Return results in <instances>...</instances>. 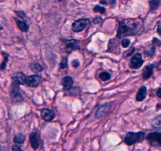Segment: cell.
Returning a JSON list of instances; mask_svg holds the SVG:
<instances>
[{
	"instance_id": "cell-23",
	"label": "cell",
	"mask_w": 161,
	"mask_h": 151,
	"mask_svg": "<svg viewBox=\"0 0 161 151\" xmlns=\"http://www.w3.org/2000/svg\"><path fill=\"white\" fill-rule=\"evenodd\" d=\"M33 70L36 72H39L42 70V68L39 63H35V64H33Z\"/></svg>"
},
{
	"instance_id": "cell-18",
	"label": "cell",
	"mask_w": 161,
	"mask_h": 151,
	"mask_svg": "<svg viewBox=\"0 0 161 151\" xmlns=\"http://www.w3.org/2000/svg\"><path fill=\"white\" fill-rule=\"evenodd\" d=\"M149 6H150L151 10H156L159 7V6H160V0H151L149 2Z\"/></svg>"
},
{
	"instance_id": "cell-11",
	"label": "cell",
	"mask_w": 161,
	"mask_h": 151,
	"mask_svg": "<svg viewBox=\"0 0 161 151\" xmlns=\"http://www.w3.org/2000/svg\"><path fill=\"white\" fill-rule=\"evenodd\" d=\"M27 76L22 72H17L13 77V81L17 84H25L26 83Z\"/></svg>"
},
{
	"instance_id": "cell-10",
	"label": "cell",
	"mask_w": 161,
	"mask_h": 151,
	"mask_svg": "<svg viewBox=\"0 0 161 151\" xmlns=\"http://www.w3.org/2000/svg\"><path fill=\"white\" fill-rule=\"evenodd\" d=\"M41 116H42V118L44 120L50 122L55 117V113L53 110L48 109H44L41 111Z\"/></svg>"
},
{
	"instance_id": "cell-15",
	"label": "cell",
	"mask_w": 161,
	"mask_h": 151,
	"mask_svg": "<svg viewBox=\"0 0 161 151\" xmlns=\"http://www.w3.org/2000/svg\"><path fill=\"white\" fill-rule=\"evenodd\" d=\"M66 47H67L68 49H70V50H76V49L79 50L80 49V44H79V42L77 40L72 39V40H69V42H67Z\"/></svg>"
},
{
	"instance_id": "cell-19",
	"label": "cell",
	"mask_w": 161,
	"mask_h": 151,
	"mask_svg": "<svg viewBox=\"0 0 161 151\" xmlns=\"http://www.w3.org/2000/svg\"><path fill=\"white\" fill-rule=\"evenodd\" d=\"M99 77H100V79H102V80H104V81H106V80H110V78H111V75H110L108 72H102V73H100Z\"/></svg>"
},
{
	"instance_id": "cell-28",
	"label": "cell",
	"mask_w": 161,
	"mask_h": 151,
	"mask_svg": "<svg viewBox=\"0 0 161 151\" xmlns=\"http://www.w3.org/2000/svg\"><path fill=\"white\" fill-rule=\"evenodd\" d=\"M134 50H135V48H132V49H130V50H129V51H128V53H127V54H126L125 56H130V55L132 53H133V52H134Z\"/></svg>"
},
{
	"instance_id": "cell-31",
	"label": "cell",
	"mask_w": 161,
	"mask_h": 151,
	"mask_svg": "<svg viewBox=\"0 0 161 151\" xmlns=\"http://www.w3.org/2000/svg\"><path fill=\"white\" fill-rule=\"evenodd\" d=\"M109 3L110 5H111L112 6H113L115 5V3H116V0H109Z\"/></svg>"
},
{
	"instance_id": "cell-2",
	"label": "cell",
	"mask_w": 161,
	"mask_h": 151,
	"mask_svg": "<svg viewBox=\"0 0 161 151\" xmlns=\"http://www.w3.org/2000/svg\"><path fill=\"white\" fill-rule=\"evenodd\" d=\"M145 138V133L142 131L139 132H128L124 138V143L128 146L140 143Z\"/></svg>"
},
{
	"instance_id": "cell-7",
	"label": "cell",
	"mask_w": 161,
	"mask_h": 151,
	"mask_svg": "<svg viewBox=\"0 0 161 151\" xmlns=\"http://www.w3.org/2000/svg\"><path fill=\"white\" fill-rule=\"evenodd\" d=\"M147 139L153 146H161V133L160 132H153L147 135Z\"/></svg>"
},
{
	"instance_id": "cell-6",
	"label": "cell",
	"mask_w": 161,
	"mask_h": 151,
	"mask_svg": "<svg viewBox=\"0 0 161 151\" xmlns=\"http://www.w3.org/2000/svg\"><path fill=\"white\" fill-rule=\"evenodd\" d=\"M144 63V61L142 59L141 53H136L134 57H132L131 60H130V67L131 69H139Z\"/></svg>"
},
{
	"instance_id": "cell-32",
	"label": "cell",
	"mask_w": 161,
	"mask_h": 151,
	"mask_svg": "<svg viewBox=\"0 0 161 151\" xmlns=\"http://www.w3.org/2000/svg\"><path fill=\"white\" fill-rule=\"evenodd\" d=\"M157 32H158V34L161 36V26L158 27V29H157Z\"/></svg>"
},
{
	"instance_id": "cell-9",
	"label": "cell",
	"mask_w": 161,
	"mask_h": 151,
	"mask_svg": "<svg viewBox=\"0 0 161 151\" xmlns=\"http://www.w3.org/2000/svg\"><path fill=\"white\" fill-rule=\"evenodd\" d=\"M30 143L34 149H36L39 146V133L36 131H33L30 135Z\"/></svg>"
},
{
	"instance_id": "cell-12",
	"label": "cell",
	"mask_w": 161,
	"mask_h": 151,
	"mask_svg": "<svg viewBox=\"0 0 161 151\" xmlns=\"http://www.w3.org/2000/svg\"><path fill=\"white\" fill-rule=\"evenodd\" d=\"M61 83H62L64 90H70L72 87V85H73V80H72V77L68 76L64 77L62 79Z\"/></svg>"
},
{
	"instance_id": "cell-22",
	"label": "cell",
	"mask_w": 161,
	"mask_h": 151,
	"mask_svg": "<svg viewBox=\"0 0 161 151\" xmlns=\"http://www.w3.org/2000/svg\"><path fill=\"white\" fill-rule=\"evenodd\" d=\"M121 44H122L123 47H124V48H127V47H128L129 45L130 44V39L124 38V39H123V40L121 41Z\"/></svg>"
},
{
	"instance_id": "cell-1",
	"label": "cell",
	"mask_w": 161,
	"mask_h": 151,
	"mask_svg": "<svg viewBox=\"0 0 161 151\" xmlns=\"http://www.w3.org/2000/svg\"><path fill=\"white\" fill-rule=\"evenodd\" d=\"M136 26L137 25H135L132 27H129L124 21H120L119 23V27H118L117 37L119 39H121V38H124L126 36H134L138 32Z\"/></svg>"
},
{
	"instance_id": "cell-21",
	"label": "cell",
	"mask_w": 161,
	"mask_h": 151,
	"mask_svg": "<svg viewBox=\"0 0 161 151\" xmlns=\"http://www.w3.org/2000/svg\"><path fill=\"white\" fill-rule=\"evenodd\" d=\"M94 12H97V13H101V14H105V9L102 6H95L94 8Z\"/></svg>"
},
{
	"instance_id": "cell-16",
	"label": "cell",
	"mask_w": 161,
	"mask_h": 151,
	"mask_svg": "<svg viewBox=\"0 0 161 151\" xmlns=\"http://www.w3.org/2000/svg\"><path fill=\"white\" fill-rule=\"evenodd\" d=\"M17 26H18V28H20L22 31H24V32H26V31H28V28H28V25H27L26 22L17 20Z\"/></svg>"
},
{
	"instance_id": "cell-29",
	"label": "cell",
	"mask_w": 161,
	"mask_h": 151,
	"mask_svg": "<svg viewBox=\"0 0 161 151\" xmlns=\"http://www.w3.org/2000/svg\"><path fill=\"white\" fill-rule=\"evenodd\" d=\"M13 150H21V149H20V147H19V146H14V147H13Z\"/></svg>"
},
{
	"instance_id": "cell-25",
	"label": "cell",
	"mask_w": 161,
	"mask_h": 151,
	"mask_svg": "<svg viewBox=\"0 0 161 151\" xmlns=\"http://www.w3.org/2000/svg\"><path fill=\"white\" fill-rule=\"evenodd\" d=\"M7 61H8V56H7V55H6V56L5 57L4 61H3V63H2L1 66H0V69H1L2 70H4V69H6V63H7Z\"/></svg>"
},
{
	"instance_id": "cell-3",
	"label": "cell",
	"mask_w": 161,
	"mask_h": 151,
	"mask_svg": "<svg viewBox=\"0 0 161 151\" xmlns=\"http://www.w3.org/2000/svg\"><path fill=\"white\" fill-rule=\"evenodd\" d=\"M90 25V20L87 18H82L80 20H77L76 21L72 24V30L75 32H80L82 31L85 28Z\"/></svg>"
},
{
	"instance_id": "cell-8",
	"label": "cell",
	"mask_w": 161,
	"mask_h": 151,
	"mask_svg": "<svg viewBox=\"0 0 161 151\" xmlns=\"http://www.w3.org/2000/svg\"><path fill=\"white\" fill-rule=\"evenodd\" d=\"M41 82V76L39 75H32L27 76L26 84L30 87H37Z\"/></svg>"
},
{
	"instance_id": "cell-30",
	"label": "cell",
	"mask_w": 161,
	"mask_h": 151,
	"mask_svg": "<svg viewBox=\"0 0 161 151\" xmlns=\"http://www.w3.org/2000/svg\"><path fill=\"white\" fill-rule=\"evenodd\" d=\"M157 96H158V97L161 98V87H160V88H159V89L157 90Z\"/></svg>"
},
{
	"instance_id": "cell-24",
	"label": "cell",
	"mask_w": 161,
	"mask_h": 151,
	"mask_svg": "<svg viewBox=\"0 0 161 151\" xmlns=\"http://www.w3.org/2000/svg\"><path fill=\"white\" fill-rule=\"evenodd\" d=\"M155 50H156L155 47H150V49H149V50H146V53L147 55H149V56H153V55L155 53Z\"/></svg>"
},
{
	"instance_id": "cell-27",
	"label": "cell",
	"mask_w": 161,
	"mask_h": 151,
	"mask_svg": "<svg viewBox=\"0 0 161 151\" xmlns=\"http://www.w3.org/2000/svg\"><path fill=\"white\" fill-rule=\"evenodd\" d=\"M17 15L20 16V17H25V12H23V11H17Z\"/></svg>"
},
{
	"instance_id": "cell-13",
	"label": "cell",
	"mask_w": 161,
	"mask_h": 151,
	"mask_svg": "<svg viewBox=\"0 0 161 151\" xmlns=\"http://www.w3.org/2000/svg\"><path fill=\"white\" fill-rule=\"evenodd\" d=\"M146 93H147V89L145 86H142L138 90V93L136 95V101L137 102H142L144 100L146 97Z\"/></svg>"
},
{
	"instance_id": "cell-17",
	"label": "cell",
	"mask_w": 161,
	"mask_h": 151,
	"mask_svg": "<svg viewBox=\"0 0 161 151\" xmlns=\"http://www.w3.org/2000/svg\"><path fill=\"white\" fill-rule=\"evenodd\" d=\"M25 136L23 135V134H18V135H16L15 137H14V143H17V144H22V143H24V142H25Z\"/></svg>"
},
{
	"instance_id": "cell-5",
	"label": "cell",
	"mask_w": 161,
	"mask_h": 151,
	"mask_svg": "<svg viewBox=\"0 0 161 151\" xmlns=\"http://www.w3.org/2000/svg\"><path fill=\"white\" fill-rule=\"evenodd\" d=\"M11 98L13 102L15 103H19L23 101V97L21 95L20 89H19V84L16 83H13L12 89H11Z\"/></svg>"
},
{
	"instance_id": "cell-20",
	"label": "cell",
	"mask_w": 161,
	"mask_h": 151,
	"mask_svg": "<svg viewBox=\"0 0 161 151\" xmlns=\"http://www.w3.org/2000/svg\"><path fill=\"white\" fill-rule=\"evenodd\" d=\"M67 67H68L67 58H62V60H61V63H60V69H67Z\"/></svg>"
},
{
	"instance_id": "cell-14",
	"label": "cell",
	"mask_w": 161,
	"mask_h": 151,
	"mask_svg": "<svg viewBox=\"0 0 161 151\" xmlns=\"http://www.w3.org/2000/svg\"><path fill=\"white\" fill-rule=\"evenodd\" d=\"M153 72V64H149V65L146 66L142 72V76L144 80H148L151 77Z\"/></svg>"
},
{
	"instance_id": "cell-4",
	"label": "cell",
	"mask_w": 161,
	"mask_h": 151,
	"mask_svg": "<svg viewBox=\"0 0 161 151\" xmlns=\"http://www.w3.org/2000/svg\"><path fill=\"white\" fill-rule=\"evenodd\" d=\"M113 102H108V103H105L104 105H101L98 109H97L95 113V116L97 118H102L103 116H105V115L108 114L111 109H113Z\"/></svg>"
},
{
	"instance_id": "cell-26",
	"label": "cell",
	"mask_w": 161,
	"mask_h": 151,
	"mask_svg": "<svg viewBox=\"0 0 161 151\" xmlns=\"http://www.w3.org/2000/svg\"><path fill=\"white\" fill-rule=\"evenodd\" d=\"M79 65H80V62H79L78 60H73V61H72V66H73L74 68L79 67Z\"/></svg>"
}]
</instances>
